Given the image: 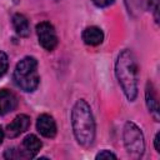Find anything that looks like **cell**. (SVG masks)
<instances>
[{
	"mask_svg": "<svg viewBox=\"0 0 160 160\" xmlns=\"http://www.w3.org/2000/svg\"><path fill=\"white\" fill-rule=\"evenodd\" d=\"M71 125L75 139L81 146H90L95 139V120L90 105L84 100H78L71 110Z\"/></svg>",
	"mask_w": 160,
	"mask_h": 160,
	"instance_id": "1",
	"label": "cell"
},
{
	"mask_svg": "<svg viewBox=\"0 0 160 160\" xmlns=\"http://www.w3.org/2000/svg\"><path fill=\"white\" fill-rule=\"evenodd\" d=\"M115 74L128 100L134 101L138 96V64L129 49H124L118 55Z\"/></svg>",
	"mask_w": 160,
	"mask_h": 160,
	"instance_id": "2",
	"label": "cell"
},
{
	"mask_svg": "<svg viewBox=\"0 0 160 160\" xmlns=\"http://www.w3.org/2000/svg\"><path fill=\"white\" fill-rule=\"evenodd\" d=\"M14 81L18 85V88H20L22 91H34L40 81L38 74V60L32 56L22 58L15 66Z\"/></svg>",
	"mask_w": 160,
	"mask_h": 160,
	"instance_id": "3",
	"label": "cell"
},
{
	"mask_svg": "<svg viewBox=\"0 0 160 160\" xmlns=\"http://www.w3.org/2000/svg\"><path fill=\"white\" fill-rule=\"evenodd\" d=\"M122 139H124L126 152L130 155V158L140 159L145 151L144 134L140 130V128L132 121H128L124 126Z\"/></svg>",
	"mask_w": 160,
	"mask_h": 160,
	"instance_id": "4",
	"label": "cell"
},
{
	"mask_svg": "<svg viewBox=\"0 0 160 160\" xmlns=\"http://www.w3.org/2000/svg\"><path fill=\"white\" fill-rule=\"evenodd\" d=\"M36 34L39 39V44L48 51H51L56 48L59 40L55 31V28L49 21H41L36 25Z\"/></svg>",
	"mask_w": 160,
	"mask_h": 160,
	"instance_id": "5",
	"label": "cell"
},
{
	"mask_svg": "<svg viewBox=\"0 0 160 160\" xmlns=\"http://www.w3.org/2000/svg\"><path fill=\"white\" fill-rule=\"evenodd\" d=\"M30 126V118L25 114L18 115L8 126H6V135L9 138H16L22 134Z\"/></svg>",
	"mask_w": 160,
	"mask_h": 160,
	"instance_id": "6",
	"label": "cell"
},
{
	"mask_svg": "<svg viewBox=\"0 0 160 160\" xmlns=\"http://www.w3.org/2000/svg\"><path fill=\"white\" fill-rule=\"evenodd\" d=\"M36 129L45 138H54L56 135V122L52 116L48 114H42L36 120Z\"/></svg>",
	"mask_w": 160,
	"mask_h": 160,
	"instance_id": "7",
	"label": "cell"
},
{
	"mask_svg": "<svg viewBox=\"0 0 160 160\" xmlns=\"http://www.w3.org/2000/svg\"><path fill=\"white\" fill-rule=\"evenodd\" d=\"M18 106V98L9 90H0V115H5Z\"/></svg>",
	"mask_w": 160,
	"mask_h": 160,
	"instance_id": "8",
	"label": "cell"
},
{
	"mask_svg": "<svg viewBox=\"0 0 160 160\" xmlns=\"http://www.w3.org/2000/svg\"><path fill=\"white\" fill-rule=\"evenodd\" d=\"M145 101H146V106L150 111V114L152 115V118L155 119V121H159V101L154 90V86L151 82L146 84V90H145Z\"/></svg>",
	"mask_w": 160,
	"mask_h": 160,
	"instance_id": "9",
	"label": "cell"
},
{
	"mask_svg": "<svg viewBox=\"0 0 160 160\" xmlns=\"http://www.w3.org/2000/svg\"><path fill=\"white\" fill-rule=\"evenodd\" d=\"M82 40L86 45L96 46L102 42L104 40V32L98 26H89L82 31Z\"/></svg>",
	"mask_w": 160,
	"mask_h": 160,
	"instance_id": "10",
	"label": "cell"
},
{
	"mask_svg": "<svg viewBox=\"0 0 160 160\" xmlns=\"http://www.w3.org/2000/svg\"><path fill=\"white\" fill-rule=\"evenodd\" d=\"M22 146H24V152H26V155L29 156V158H32V156H35L38 152H39V150L41 149V146H42V142L40 141V139L36 136V135H32V134H30V135H28L24 140H22Z\"/></svg>",
	"mask_w": 160,
	"mask_h": 160,
	"instance_id": "11",
	"label": "cell"
},
{
	"mask_svg": "<svg viewBox=\"0 0 160 160\" xmlns=\"http://www.w3.org/2000/svg\"><path fill=\"white\" fill-rule=\"evenodd\" d=\"M12 26L16 31V34L19 36H22V38H26L29 36L30 34V25H29V21L26 19L25 15L22 14H15L12 16Z\"/></svg>",
	"mask_w": 160,
	"mask_h": 160,
	"instance_id": "12",
	"label": "cell"
},
{
	"mask_svg": "<svg viewBox=\"0 0 160 160\" xmlns=\"http://www.w3.org/2000/svg\"><path fill=\"white\" fill-rule=\"evenodd\" d=\"M8 68H9L8 55L4 51H0V78L8 71Z\"/></svg>",
	"mask_w": 160,
	"mask_h": 160,
	"instance_id": "13",
	"label": "cell"
},
{
	"mask_svg": "<svg viewBox=\"0 0 160 160\" xmlns=\"http://www.w3.org/2000/svg\"><path fill=\"white\" fill-rule=\"evenodd\" d=\"M148 4H149V6L152 9L155 21L158 22V21H159V0H148Z\"/></svg>",
	"mask_w": 160,
	"mask_h": 160,
	"instance_id": "14",
	"label": "cell"
},
{
	"mask_svg": "<svg viewBox=\"0 0 160 160\" xmlns=\"http://www.w3.org/2000/svg\"><path fill=\"white\" fill-rule=\"evenodd\" d=\"M96 159H116V155L110 150H102L96 155Z\"/></svg>",
	"mask_w": 160,
	"mask_h": 160,
	"instance_id": "15",
	"label": "cell"
},
{
	"mask_svg": "<svg viewBox=\"0 0 160 160\" xmlns=\"http://www.w3.org/2000/svg\"><path fill=\"white\" fill-rule=\"evenodd\" d=\"M115 0H92V2L98 6V8H106L110 6Z\"/></svg>",
	"mask_w": 160,
	"mask_h": 160,
	"instance_id": "16",
	"label": "cell"
},
{
	"mask_svg": "<svg viewBox=\"0 0 160 160\" xmlns=\"http://www.w3.org/2000/svg\"><path fill=\"white\" fill-rule=\"evenodd\" d=\"M159 141H160V132H156V135L154 138V144H155V150L158 152H160V144H159Z\"/></svg>",
	"mask_w": 160,
	"mask_h": 160,
	"instance_id": "17",
	"label": "cell"
},
{
	"mask_svg": "<svg viewBox=\"0 0 160 160\" xmlns=\"http://www.w3.org/2000/svg\"><path fill=\"white\" fill-rule=\"evenodd\" d=\"M4 136H5V132H4V130H2L1 126H0V144H1L2 140H4Z\"/></svg>",
	"mask_w": 160,
	"mask_h": 160,
	"instance_id": "18",
	"label": "cell"
},
{
	"mask_svg": "<svg viewBox=\"0 0 160 160\" xmlns=\"http://www.w3.org/2000/svg\"><path fill=\"white\" fill-rule=\"evenodd\" d=\"M55 1H61V0H55Z\"/></svg>",
	"mask_w": 160,
	"mask_h": 160,
	"instance_id": "19",
	"label": "cell"
}]
</instances>
